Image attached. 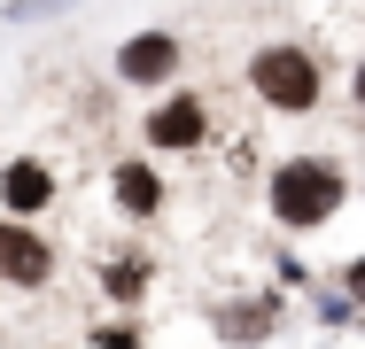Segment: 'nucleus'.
Instances as JSON below:
<instances>
[{
	"label": "nucleus",
	"mask_w": 365,
	"mask_h": 349,
	"mask_svg": "<svg viewBox=\"0 0 365 349\" xmlns=\"http://www.w3.org/2000/svg\"><path fill=\"white\" fill-rule=\"evenodd\" d=\"M249 85H257V101H264V109H280V117H311V109H319V93H327V78H319V55H311V47H295V39H272V47H257V63H249Z\"/></svg>",
	"instance_id": "1"
},
{
	"label": "nucleus",
	"mask_w": 365,
	"mask_h": 349,
	"mask_svg": "<svg viewBox=\"0 0 365 349\" xmlns=\"http://www.w3.org/2000/svg\"><path fill=\"white\" fill-rule=\"evenodd\" d=\"M342 209V171L327 163V155H295V163H280L272 171V217L280 225H327Z\"/></svg>",
	"instance_id": "2"
},
{
	"label": "nucleus",
	"mask_w": 365,
	"mask_h": 349,
	"mask_svg": "<svg viewBox=\"0 0 365 349\" xmlns=\"http://www.w3.org/2000/svg\"><path fill=\"white\" fill-rule=\"evenodd\" d=\"M0 279H8V287H47V279H55L47 233H31L24 217H0Z\"/></svg>",
	"instance_id": "3"
},
{
	"label": "nucleus",
	"mask_w": 365,
	"mask_h": 349,
	"mask_svg": "<svg viewBox=\"0 0 365 349\" xmlns=\"http://www.w3.org/2000/svg\"><path fill=\"white\" fill-rule=\"evenodd\" d=\"M179 70V39L171 31H133L125 47H117V78L125 85H163Z\"/></svg>",
	"instance_id": "4"
},
{
	"label": "nucleus",
	"mask_w": 365,
	"mask_h": 349,
	"mask_svg": "<svg viewBox=\"0 0 365 349\" xmlns=\"http://www.w3.org/2000/svg\"><path fill=\"white\" fill-rule=\"evenodd\" d=\"M202 132H210V109H202L195 93H171L163 109H148V140L171 147V155H179V147H202Z\"/></svg>",
	"instance_id": "5"
},
{
	"label": "nucleus",
	"mask_w": 365,
	"mask_h": 349,
	"mask_svg": "<svg viewBox=\"0 0 365 349\" xmlns=\"http://www.w3.org/2000/svg\"><path fill=\"white\" fill-rule=\"evenodd\" d=\"M0 202H8V217L47 209V202H55V171H47V163H31V155H16V163L0 171Z\"/></svg>",
	"instance_id": "6"
},
{
	"label": "nucleus",
	"mask_w": 365,
	"mask_h": 349,
	"mask_svg": "<svg viewBox=\"0 0 365 349\" xmlns=\"http://www.w3.org/2000/svg\"><path fill=\"white\" fill-rule=\"evenodd\" d=\"M117 209H125V217H155V209H163V179H155L148 163H117Z\"/></svg>",
	"instance_id": "7"
},
{
	"label": "nucleus",
	"mask_w": 365,
	"mask_h": 349,
	"mask_svg": "<svg viewBox=\"0 0 365 349\" xmlns=\"http://www.w3.org/2000/svg\"><path fill=\"white\" fill-rule=\"evenodd\" d=\"M71 0H8V24H39V16H63Z\"/></svg>",
	"instance_id": "8"
},
{
	"label": "nucleus",
	"mask_w": 365,
	"mask_h": 349,
	"mask_svg": "<svg viewBox=\"0 0 365 349\" xmlns=\"http://www.w3.org/2000/svg\"><path fill=\"white\" fill-rule=\"evenodd\" d=\"M140 264H117V272H109V279H101V287H109V295H125V303H133V295H140Z\"/></svg>",
	"instance_id": "9"
},
{
	"label": "nucleus",
	"mask_w": 365,
	"mask_h": 349,
	"mask_svg": "<svg viewBox=\"0 0 365 349\" xmlns=\"http://www.w3.org/2000/svg\"><path fill=\"white\" fill-rule=\"evenodd\" d=\"M350 295H358V303H365V256H358V264H350Z\"/></svg>",
	"instance_id": "10"
},
{
	"label": "nucleus",
	"mask_w": 365,
	"mask_h": 349,
	"mask_svg": "<svg viewBox=\"0 0 365 349\" xmlns=\"http://www.w3.org/2000/svg\"><path fill=\"white\" fill-rule=\"evenodd\" d=\"M93 349H133V334H109V342H93Z\"/></svg>",
	"instance_id": "11"
},
{
	"label": "nucleus",
	"mask_w": 365,
	"mask_h": 349,
	"mask_svg": "<svg viewBox=\"0 0 365 349\" xmlns=\"http://www.w3.org/2000/svg\"><path fill=\"white\" fill-rule=\"evenodd\" d=\"M350 93H358V109H365V63H358V78H350Z\"/></svg>",
	"instance_id": "12"
}]
</instances>
